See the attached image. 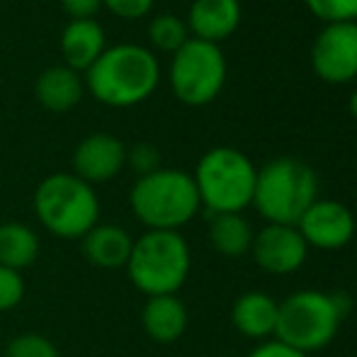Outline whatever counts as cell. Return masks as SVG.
Listing matches in <instances>:
<instances>
[{
  "label": "cell",
  "instance_id": "1",
  "mask_svg": "<svg viewBox=\"0 0 357 357\" xmlns=\"http://www.w3.org/2000/svg\"><path fill=\"white\" fill-rule=\"evenodd\" d=\"M350 314L345 291L299 289L280 301L275 340L304 355L328 348Z\"/></svg>",
  "mask_w": 357,
  "mask_h": 357
},
{
  "label": "cell",
  "instance_id": "2",
  "mask_svg": "<svg viewBox=\"0 0 357 357\" xmlns=\"http://www.w3.org/2000/svg\"><path fill=\"white\" fill-rule=\"evenodd\" d=\"M160 80L155 54L139 44H119L100 54L85 71V88L109 107H132L153 95Z\"/></svg>",
  "mask_w": 357,
  "mask_h": 357
},
{
  "label": "cell",
  "instance_id": "3",
  "mask_svg": "<svg viewBox=\"0 0 357 357\" xmlns=\"http://www.w3.org/2000/svg\"><path fill=\"white\" fill-rule=\"evenodd\" d=\"M132 214L146 231H180L202 209L190 173L178 168H158L137 178L129 192Z\"/></svg>",
  "mask_w": 357,
  "mask_h": 357
},
{
  "label": "cell",
  "instance_id": "4",
  "mask_svg": "<svg viewBox=\"0 0 357 357\" xmlns=\"http://www.w3.org/2000/svg\"><path fill=\"white\" fill-rule=\"evenodd\" d=\"M319 199V175L299 158H273L258 168L253 204L265 224L296 226L301 214Z\"/></svg>",
  "mask_w": 357,
  "mask_h": 357
},
{
  "label": "cell",
  "instance_id": "5",
  "mask_svg": "<svg viewBox=\"0 0 357 357\" xmlns=\"http://www.w3.org/2000/svg\"><path fill=\"white\" fill-rule=\"evenodd\" d=\"M124 270L144 296L178 294L192 270V253L180 231H146L134 238Z\"/></svg>",
  "mask_w": 357,
  "mask_h": 357
},
{
  "label": "cell",
  "instance_id": "6",
  "mask_svg": "<svg viewBox=\"0 0 357 357\" xmlns=\"http://www.w3.org/2000/svg\"><path fill=\"white\" fill-rule=\"evenodd\" d=\"M255 178V163L234 146L209 149L192 173L199 202L209 214H243L253 204Z\"/></svg>",
  "mask_w": 357,
  "mask_h": 357
},
{
  "label": "cell",
  "instance_id": "7",
  "mask_svg": "<svg viewBox=\"0 0 357 357\" xmlns=\"http://www.w3.org/2000/svg\"><path fill=\"white\" fill-rule=\"evenodd\" d=\"M34 214L52 236L80 241L100 221V199L93 185L73 173H54L34 190Z\"/></svg>",
  "mask_w": 357,
  "mask_h": 357
},
{
  "label": "cell",
  "instance_id": "8",
  "mask_svg": "<svg viewBox=\"0 0 357 357\" xmlns=\"http://www.w3.org/2000/svg\"><path fill=\"white\" fill-rule=\"evenodd\" d=\"M170 88L175 98L190 107L214 102L226 85V59L219 44L190 37L170 61Z\"/></svg>",
  "mask_w": 357,
  "mask_h": 357
},
{
  "label": "cell",
  "instance_id": "9",
  "mask_svg": "<svg viewBox=\"0 0 357 357\" xmlns=\"http://www.w3.org/2000/svg\"><path fill=\"white\" fill-rule=\"evenodd\" d=\"M311 68L331 85L357 78V22H331L316 34L311 47Z\"/></svg>",
  "mask_w": 357,
  "mask_h": 357
},
{
  "label": "cell",
  "instance_id": "10",
  "mask_svg": "<svg viewBox=\"0 0 357 357\" xmlns=\"http://www.w3.org/2000/svg\"><path fill=\"white\" fill-rule=\"evenodd\" d=\"M301 238L309 248L326 250H343L353 243L357 234V219L348 204L331 197H319L296 221Z\"/></svg>",
  "mask_w": 357,
  "mask_h": 357
},
{
  "label": "cell",
  "instance_id": "11",
  "mask_svg": "<svg viewBox=\"0 0 357 357\" xmlns=\"http://www.w3.org/2000/svg\"><path fill=\"white\" fill-rule=\"evenodd\" d=\"M309 250L299 229L287 224H265L260 231H255L250 245L255 265L275 278L299 273L309 258Z\"/></svg>",
  "mask_w": 357,
  "mask_h": 357
},
{
  "label": "cell",
  "instance_id": "12",
  "mask_svg": "<svg viewBox=\"0 0 357 357\" xmlns=\"http://www.w3.org/2000/svg\"><path fill=\"white\" fill-rule=\"evenodd\" d=\"M73 175L88 185L114 180L127 165V146L112 134H90L73 151Z\"/></svg>",
  "mask_w": 357,
  "mask_h": 357
},
{
  "label": "cell",
  "instance_id": "13",
  "mask_svg": "<svg viewBox=\"0 0 357 357\" xmlns=\"http://www.w3.org/2000/svg\"><path fill=\"white\" fill-rule=\"evenodd\" d=\"M278 311L280 301L263 289H250L236 296L231 304V324L243 338L265 343L275 338L278 328Z\"/></svg>",
  "mask_w": 357,
  "mask_h": 357
},
{
  "label": "cell",
  "instance_id": "14",
  "mask_svg": "<svg viewBox=\"0 0 357 357\" xmlns=\"http://www.w3.org/2000/svg\"><path fill=\"white\" fill-rule=\"evenodd\" d=\"M142 328L149 340L158 345H173L190 326V311L178 294L146 296L142 306Z\"/></svg>",
  "mask_w": 357,
  "mask_h": 357
},
{
  "label": "cell",
  "instance_id": "15",
  "mask_svg": "<svg viewBox=\"0 0 357 357\" xmlns=\"http://www.w3.org/2000/svg\"><path fill=\"white\" fill-rule=\"evenodd\" d=\"M241 15L238 0H195L185 24L195 39L219 44L238 29Z\"/></svg>",
  "mask_w": 357,
  "mask_h": 357
},
{
  "label": "cell",
  "instance_id": "16",
  "mask_svg": "<svg viewBox=\"0 0 357 357\" xmlns=\"http://www.w3.org/2000/svg\"><path fill=\"white\" fill-rule=\"evenodd\" d=\"M134 238L127 229L117 224H98L80 238V250L83 258L93 268L100 270H119L127 268L129 255H132Z\"/></svg>",
  "mask_w": 357,
  "mask_h": 357
},
{
  "label": "cell",
  "instance_id": "17",
  "mask_svg": "<svg viewBox=\"0 0 357 357\" xmlns=\"http://www.w3.org/2000/svg\"><path fill=\"white\" fill-rule=\"evenodd\" d=\"M105 52V29L98 20H71L61 34V54L73 71H88Z\"/></svg>",
  "mask_w": 357,
  "mask_h": 357
},
{
  "label": "cell",
  "instance_id": "18",
  "mask_svg": "<svg viewBox=\"0 0 357 357\" xmlns=\"http://www.w3.org/2000/svg\"><path fill=\"white\" fill-rule=\"evenodd\" d=\"M83 80L78 71L68 66H52L47 68L34 83V95H37L39 105L47 107L49 112H71L75 105L83 98Z\"/></svg>",
  "mask_w": 357,
  "mask_h": 357
},
{
  "label": "cell",
  "instance_id": "19",
  "mask_svg": "<svg viewBox=\"0 0 357 357\" xmlns=\"http://www.w3.org/2000/svg\"><path fill=\"white\" fill-rule=\"evenodd\" d=\"M39 250V234L32 226L22 221H3L0 224V265L10 270H27L37 263Z\"/></svg>",
  "mask_w": 357,
  "mask_h": 357
},
{
  "label": "cell",
  "instance_id": "20",
  "mask_svg": "<svg viewBox=\"0 0 357 357\" xmlns=\"http://www.w3.org/2000/svg\"><path fill=\"white\" fill-rule=\"evenodd\" d=\"M253 236V226L243 214H212L209 219V243L224 258L236 260L250 255Z\"/></svg>",
  "mask_w": 357,
  "mask_h": 357
},
{
  "label": "cell",
  "instance_id": "21",
  "mask_svg": "<svg viewBox=\"0 0 357 357\" xmlns=\"http://www.w3.org/2000/svg\"><path fill=\"white\" fill-rule=\"evenodd\" d=\"M149 39L158 52L175 54L190 39V29H188V24H185V20H180L178 15L163 13L151 20Z\"/></svg>",
  "mask_w": 357,
  "mask_h": 357
},
{
  "label": "cell",
  "instance_id": "22",
  "mask_svg": "<svg viewBox=\"0 0 357 357\" xmlns=\"http://www.w3.org/2000/svg\"><path fill=\"white\" fill-rule=\"evenodd\" d=\"M3 357H61L56 343L42 333H20L5 345Z\"/></svg>",
  "mask_w": 357,
  "mask_h": 357
},
{
  "label": "cell",
  "instance_id": "23",
  "mask_svg": "<svg viewBox=\"0 0 357 357\" xmlns=\"http://www.w3.org/2000/svg\"><path fill=\"white\" fill-rule=\"evenodd\" d=\"M309 13L321 22H357V0H304Z\"/></svg>",
  "mask_w": 357,
  "mask_h": 357
},
{
  "label": "cell",
  "instance_id": "24",
  "mask_svg": "<svg viewBox=\"0 0 357 357\" xmlns=\"http://www.w3.org/2000/svg\"><path fill=\"white\" fill-rule=\"evenodd\" d=\"M24 299V278L17 270H10L0 265V314L13 311Z\"/></svg>",
  "mask_w": 357,
  "mask_h": 357
},
{
  "label": "cell",
  "instance_id": "25",
  "mask_svg": "<svg viewBox=\"0 0 357 357\" xmlns=\"http://www.w3.org/2000/svg\"><path fill=\"white\" fill-rule=\"evenodd\" d=\"M127 165L137 173V178H144L149 173H155L160 168V153L153 144H134L127 149Z\"/></svg>",
  "mask_w": 357,
  "mask_h": 357
},
{
  "label": "cell",
  "instance_id": "26",
  "mask_svg": "<svg viewBox=\"0 0 357 357\" xmlns=\"http://www.w3.org/2000/svg\"><path fill=\"white\" fill-rule=\"evenodd\" d=\"M102 5L122 20H139L151 13L153 0H102Z\"/></svg>",
  "mask_w": 357,
  "mask_h": 357
},
{
  "label": "cell",
  "instance_id": "27",
  "mask_svg": "<svg viewBox=\"0 0 357 357\" xmlns=\"http://www.w3.org/2000/svg\"><path fill=\"white\" fill-rule=\"evenodd\" d=\"M245 357H311V355L299 353V350L289 348V345L273 338V340H265V343H258Z\"/></svg>",
  "mask_w": 357,
  "mask_h": 357
},
{
  "label": "cell",
  "instance_id": "28",
  "mask_svg": "<svg viewBox=\"0 0 357 357\" xmlns=\"http://www.w3.org/2000/svg\"><path fill=\"white\" fill-rule=\"evenodd\" d=\"M61 5L71 20H93L102 0H61Z\"/></svg>",
  "mask_w": 357,
  "mask_h": 357
},
{
  "label": "cell",
  "instance_id": "29",
  "mask_svg": "<svg viewBox=\"0 0 357 357\" xmlns=\"http://www.w3.org/2000/svg\"><path fill=\"white\" fill-rule=\"evenodd\" d=\"M348 109H350V114H353V119H357V90L353 95H350V100H348Z\"/></svg>",
  "mask_w": 357,
  "mask_h": 357
},
{
  "label": "cell",
  "instance_id": "30",
  "mask_svg": "<svg viewBox=\"0 0 357 357\" xmlns=\"http://www.w3.org/2000/svg\"><path fill=\"white\" fill-rule=\"evenodd\" d=\"M0 357H3V355H0Z\"/></svg>",
  "mask_w": 357,
  "mask_h": 357
}]
</instances>
